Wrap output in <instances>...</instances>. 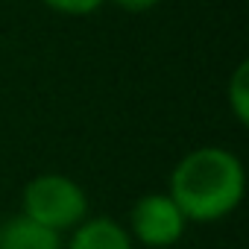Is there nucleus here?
Wrapping results in <instances>:
<instances>
[{
	"instance_id": "obj_1",
	"label": "nucleus",
	"mask_w": 249,
	"mask_h": 249,
	"mask_svg": "<svg viewBox=\"0 0 249 249\" xmlns=\"http://www.w3.org/2000/svg\"><path fill=\"white\" fill-rule=\"evenodd\" d=\"M167 194L188 223H217L243 202V161L226 147H196L173 167Z\"/></svg>"
},
{
	"instance_id": "obj_2",
	"label": "nucleus",
	"mask_w": 249,
	"mask_h": 249,
	"mask_svg": "<svg viewBox=\"0 0 249 249\" xmlns=\"http://www.w3.org/2000/svg\"><path fill=\"white\" fill-rule=\"evenodd\" d=\"M21 214L65 234L88 217V194L65 173H38L24 185Z\"/></svg>"
},
{
	"instance_id": "obj_3",
	"label": "nucleus",
	"mask_w": 249,
	"mask_h": 249,
	"mask_svg": "<svg viewBox=\"0 0 249 249\" xmlns=\"http://www.w3.org/2000/svg\"><path fill=\"white\" fill-rule=\"evenodd\" d=\"M185 229H188V220L167 191L144 194L132 205L129 226H126L132 243H141L144 249H170L185 237Z\"/></svg>"
},
{
	"instance_id": "obj_4",
	"label": "nucleus",
	"mask_w": 249,
	"mask_h": 249,
	"mask_svg": "<svg viewBox=\"0 0 249 249\" xmlns=\"http://www.w3.org/2000/svg\"><path fill=\"white\" fill-rule=\"evenodd\" d=\"M68 249H132V237L111 217H85L71 231Z\"/></svg>"
},
{
	"instance_id": "obj_5",
	"label": "nucleus",
	"mask_w": 249,
	"mask_h": 249,
	"mask_svg": "<svg viewBox=\"0 0 249 249\" xmlns=\"http://www.w3.org/2000/svg\"><path fill=\"white\" fill-rule=\"evenodd\" d=\"M0 249H62V234L18 214L0 226Z\"/></svg>"
},
{
	"instance_id": "obj_6",
	"label": "nucleus",
	"mask_w": 249,
	"mask_h": 249,
	"mask_svg": "<svg viewBox=\"0 0 249 249\" xmlns=\"http://www.w3.org/2000/svg\"><path fill=\"white\" fill-rule=\"evenodd\" d=\"M226 100L240 126L249 123V62H240L226 85Z\"/></svg>"
},
{
	"instance_id": "obj_7",
	"label": "nucleus",
	"mask_w": 249,
	"mask_h": 249,
	"mask_svg": "<svg viewBox=\"0 0 249 249\" xmlns=\"http://www.w3.org/2000/svg\"><path fill=\"white\" fill-rule=\"evenodd\" d=\"M41 3L59 15H68V18H85V15H94L106 0H41Z\"/></svg>"
},
{
	"instance_id": "obj_8",
	"label": "nucleus",
	"mask_w": 249,
	"mask_h": 249,
	"mask_svg": "<svg viewBox=\"0 0 249 249\" xmlns=\"http://www.w3.org/2000/svg\"><path fill=\"white\" fill-rule=\"evenodd\" d=\"M111 3H114L120 12H126V15H144V12L156 9L161 0H111Z\"/></svg>"
}]
</instances>
